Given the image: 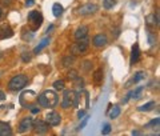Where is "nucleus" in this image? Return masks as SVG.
<instances>
[{"label":"nucleus","mask_w":160,"mask_h":136,"mask_svg":"<svg viewBox=\"0 0 160 136\" xmlns=\"http://www.w3.org/2000/svg\"><path fill=\"white\" fill-rule=\"evenodd\" d=\"M38 103L40 104V107L44 108H55L59 103V96L58 93L52 89H47L43 93H40L38 96Z\"/></svg>","instance_id":"obj_1"},{"label":"nucleus","mask_w":160,"mask_h":136,"mask_svg":"<svg viewBox=\"0 0 160 136\" xmlns=\"http://www.w3.org/2000/svg\"><path fill=\"white\" fill-rule=\"evenodd\" d=\"M19 102L24 108L29 109V108H32L33 105L38 104V95H36L35 91H31V89L23 91L19 96Z\"/></svg>","instance_id":"obj_2"},{"label":"nucleus","mask_w":160,"mask_h":136,"mask_svg":"<svg viewBox=\"0 0 160 136\" xmlns=\"http://www.w3.org/2000/svg\"><path fill=\"white\" fill-rule=\"evenodd\" d=\"M27 84H28V76L24 73H19L15 75L8 82V89L12 91V92H16V91H22Z\"/></svg>","instance_id":"obj_3"},{"label":"nucleus","mask_w":160,"mask_h":136,"mask_svg":"<svg viewBox=\"0 0 160 136\" xmlns=\"http://www.w3.org/2000/svg\"><path fill=\"white\" fill-rule=\"evenodd\" d=\"M89 47V40L87 38L84 39H79L76 43H73L71 45V55L73 56H78V55H83L84 52L88 49Z\"/></svg>","instance_id":"obj_4"},{"label":"nucleus","mask_w":160,"mask_h":136,"mask_svg":"<svg viewBox=\"0 0 160 136\" xmlns=\"http://www.w3.org/2000/svg\"><path fill=\"white\" fill-rule=\"evenodd\" d=\"M28 22H29V24H31L32 31L35 32L36 29H39L40 27H42V24H43V15L40 13L39 11H31L28 13Z\"/></svg>","instance_id":"obj_5"},{"label":"nucleus","mask_w":160,"mask_h":136,"mask_svg":"<svg viewBox=\"0 0 160 136\" xmlns=\"http://www.w3.org/2000/svg\"><path fill=\"white\" fill-rule=\"evenodd\" d=\"M64 91V89H63ZM75 99H76V92L72 89H67L64 91L63 93V100H62V105L63 108H69V107H73L75 104Z\"/></svg>","instance_id":"obj_6"},{"label":"nucleus","mask_w":160,"mask_h":136,"mask_svg":"<svg viewBox=\"0 0 160 136\" xmlns=\"http://www.w3.org/2000/svg\"><path fill=\"white\" fill-rule=\"evenodd\" d=\"M32 128L35 129V132L39 133V135H43V133H47L48 129H49V125L47 124L46 120H35L33 124H32Z\"/></svg>","instance_id":"obj_7"},{"label":"nucleus","mask_w":160,"mask_h":136,"mask_svg":"<svg viewBox=\"0 0 160 136\" xmlns=\"http://www.w3.org/2000/svg\"><path fill=\"white\" fill-rule=\"evenodd\" d=\"M98 9L99 7L96 6V4H84V6L82 7H79L78 8V13L79 15H82V16H87V15H92L95 12H98Z\"/></svg>","instance_id":"obj_8"},{"label":"nucleus","mask_w":160,"mask_h":136,"mask_svg":"<svg viewBox=\"0 0 160 136\" xmlns=\"http://www.w3.org/2000/svg\"><path fill=\"white\" fill-rule=\"evenodd\" d=\"M46 122L48 125H51V127H56V125L60 124V122H62V116L55 112V111H51V112H48L46 115Z\"/></svg>","instance_id":"obj_9"},{"label":"nucleus","mask_w":160,"mask_h":136,"mask_svg":"<svg viewBox=\"0 0 160 136\" xmlns=\"http://www.w3.org/2000/svg\"><path fill=\"white\" fill-rule=\"evenodd\" d=\"M107 43H108V38L104 33H99V35H96V36H93V39H92V44L96 48L106 47Z\"/></svg>","instance_id":"obj_10"},{"label":"nucleus","mask_w":160,"mask_h":136,"mask_svg":"<svg viewBox=\"0 0 160 136\" xmlns=\"http://www.w3.org/2000/svg\"><path fill=\"white\" fill-rule=\"evenodd\" d=\"M32 124H33V119L31 116L24 118L22 122H20V124H19V132L20 133L27 132V131H29V129L32 128Z\"/></svg>","instance_id":"obj_11"},{"label":"nucleus","mask_w":160,"mask_h":136,"mask_svg":"<svg viewBox=\"0 0 160 136\" xmlns=\"http://www.w3.org/2000/svg\"><path fill=\"white\" fill-rule=\"evenodd\" d=\"M88 36V27L87 26H80L79 28H76V31H75V38L78 40L79 39H84Z\"/></svg>","instance_id":"obj_12"},{"label":"nucleus","mask_w":160,"mask_h":136,"mask_svg":"<svg viewBox=\"0 0 160 136\" xmlns=\"http://www.w3.org/2000/svg\"><path fill=\"white\" fill-rule=\"evenodd\" d=\"M11 135H12L11 125L8 123L0 122V136H11Z\"/></svg>","instance_id":"obj_13"},{"label":"nucleus","mask_w":160,"mask_h":136,"mask_svg":"<svg viewBox=\"0 0 160 136\" xmlns=\"http://www.w3.org/2000/svg\"><path fill=\"white\" fill-rule=\"evenodd\" d=\"M140 59V49H139V45L135 44L132 47V52H131V64L133 65L135 63H138Z\"/></svg>","instance_id":"obj_14"},{"label":"nucleus","mask_w":160,"mask_h":136,"mask_svg":"<svg viewBox=\"0 0 160 136\" xmlns=\"http://www.w3.org/2000/svg\"><path fill=\"white\" fill-rule=\"evenodd\" d=\"M49 44V38H46V39H43L42 40V42H40L38 45H36V47H35V49H33V53H40V52H42L43 51V49L44 48H46L47 47V45Z\"/></svg>","instance_id":"obj_15"},{"label":"nucleus","mask_w":160,"mask_h":136,"mask_svg":"<svg viewBox=\"0 0 160 136\" xmlns=\"http://www.w3.org/2000/svg\"><path fill=\"white\" fill-rule=\"evenodd\" d=\"M63 12H64V8H63V6L60 3H55L53 6H52V13H53L55 18L62 16Z\"/></svg>","instance_id":"obj_16"},{"label":"nucleus","mask_w":160,"mask_h":136,"mask_svg":"<svg viewBox=\"0 0 160 136\" xmlns=\"http://www.w3.org/2000/svg\"><path fill=\"white\" fill-rule=\"evenodd\" d=\"M147 24L148 26H159V15L158 13H152L149 15V16H147Z\"/></svg>","instance_id":"obj_17"},{"label":"nucleus","mask_w":160,"mask_h":136,"mask_svg":"<svg viewBox=\"0 0 160 136\" xmlns=\"http://www.w3.org/2000/svg\"><path fill=\"white\" fill-rule=\"evenodd\" d=\"M12 35H13V31L8 26L0 29V39H8V38H11Z\"/></svg>","instance_id":"obj_18"},{"label":"nucleus","mask_w":160,"mask_h":136,"mask_svg":"<svg viewBox=\"0 0 160 136\" xmlns=\"http://www.w3.org/2000/svg\"><path fill=\"white\" fill-rule=\"evenodd\" d=\"M120 107L119 105H111L109 107V112H108V115H109V119H116L119 115H120Z\"/></svg>","instance_id":"obj_19"},{"label":"nucleus","mask_w":160,"mask_h":136,"mask_svg":"<svg viewBox=\"0 0 160 136\" xmlns=\"http://www.w3.org/2000/svg\"><path fill=\"white\" fill-rule=\"evenodd\" d=\"M75 60H76V56H73V55H68V56H64L63 58V65L64 67H67V68H69L71 65L75 63Z\"/></svg>","instance_id":"obj_20"},{"label":"nucleus","mask_w":160,"mask_h":136,"mask_svg":"<svg viewBox=\"0 0 160 136\" xmlns=\"http://www.w3.org/2000/svg\"><path fill=\"white\" fill-rule=\"evenodd\" d=\"M102 82H103V71L102 69H98V71L93 73V83L96 85H100Z\"/></svg>","instance_id":"obj_21"},{"label":"nucleus","mask_w":160,"mask_h":136,"mask_svg":"<svg viewBox=\"0 0 160 136\" xmlns=\"http://www.w3.org/2000/svg\"><path fill=\"white\" fill-rule=\"evenodd\" d=\"M153 107H155V102H148V103H146V104L140 105L138 109L140 111V112H148V111L153 109Z\"/></svg>","instance_id":"obj_22"},{"label":"nucleus","mask_w":160,"mask_h":136,"mask_svg":"<svg viewBox=\"0 0 160 136\" xmlns=\"http://www.w3.org/2000/svg\"><path fill=\"white\" fill-rule=\"evenodd\" d=\"M116 6V0H103V7L106 9H112Z\"/></svg>","instance_id":"obj_23"},{"label":"nucleus","mask_w":160,"mask_h":136,"mask_svg":"<svg viewBox=\"0 0 160 136\" xmlns=\"http://www.w3.org/2000/svg\"><path fill=\"white\" fill-rule=\"evenodd\" d=\"M144 78H146V73H144L143 71H139V72L135 73V76H133V79H132V82H133V83H139V82H142Z\"/></svg>","instance_id":"obj_24"},{"label":"nucleus","mask_w":160,"mask_h":136,"mask_svg":"<svg viewBox=\"0 0 160 136\" xmlns=\"http://www.w3.org/2000/svg\"><path fill=\"white\" fill-rule=\"evenodd\" d=\"M53 88L56 91H63L64 88H66V84H64L63 80H56V82H53Z\"/></svg>","instance_id":"obj_25"},{"label":"nucleus","mask_w":160,"mask_h":136,"mask_svg":"<svg viewBox=\"0 0 160 136\" xmlns=\"http://www.w3.org/2000/svg\"><path fill=\"white\" fill-rule=\"evenodd\" d=\"M142 92H143V87H138L136 89L131 91V98L132 99H139L140 95H142Z\"/></svg>","instance_id":"obj_26"},{"label":"nucleus","mask_w":160,"mask_h":136,"mask_svg":"<svg viewBox=\"0 0 160 136\" xmlns=\"http://www.w3.org/2000/svg\"><path fill=\"white\" fill-rule=\"evenodd\" d=\"M67 76H68L69 80H75V79L79 76V72L76 71V69H69L68 73H67Z\"/></svg>","instance_id":"obj_27"},{"label":"nucleus","mask_w":160,"mask_h":136,"mask_svg":"<svg viewBox=\"0 0 160 136\" xmlns=\"http://www.w3.org/2000/svg\"><path fill=\"white\" fill-rule=\"evenodd\" d=\"M31 59H32V56H31V52H23V53H22V60H23L24 63L31 62Z\"/></svg>","instance_id":"obj_28"},{"label":"nucleus","mask_w":160,"mask_h":136,"mask_svg":"<svg viewBox=\"0 0 160 136\" xmlns=\"http://www.w3.org/2000/svg\"><path fill=\"white\" fill-rule=\"evenodd\" d=\"M147 36H148V43L151 44V45H153L155 42H156V38L153 36V33L151 31H147Z\"/></svg>","instance_id":"obj_29"},{"label":"nucleus","mask_w":160,"mask_h":136,"mask_svg":"<svg viewBox=\"0 0 160 136\" xmlns=\"http://www.w3.org/2000/svg\"><path fill=\"white\" fill-rule=\"evenodd\" d=\"M109 132H111V125H109V124H104V127L102 129V133L103 135H108Z\"/></svg>","instance_id":"obj_30"},{"label":"nucleus","mask_w":160,"mask_h":136,"mask_svg":"<svg viewBox=\"0 0 160 136\" xmlns=\"http://www.w3.org/2000/svg\"><path fill=\"white\" fill-rule=\"evenodd\" d=\"M159 122H160V119L159 118H156V119H153V120H151L146 127H152V125H159Z\"/></svg>","instance_id":"obj_31"},{"label":"nucleus","mask_w":160,"mask_h":136,"mask_svg":"<svg viewBox=\"0 0 160 136\" xmlns=\"http://www.w3.org/2000/svg\"><path fill=\"white\" fill-rule=\"evenodd\" d=\"M87 122H88V116H84V118H83V122L80 123V125H79V128H78V129H83L84 127H86Z\"/></svg>","instance_id":"obj_32"},{"label":"nucleus","mask_w":160,"mask_h":136,"mask_svg":"<svg viewBox=\"0 0 160 136\" xmlns=\"http://www.w3.org/2000/svg\"><path fill=\"white\" fill-rule=\"evenodd\" d=\"M83 68L86 69V71H89V69L92 68V63L91 62H84L83 63Z\"/></svg>","instance_id":"obj_33"},{"label":"nucleus","mask_w":160,"mask_h":136,"mask_svg":"<svg viewBox=\"0 0 160 136\" xmlns=\"http://www.w3.org/2000/svg\"><path fill=\"white\" fill-rule=\"evenodd\" d=\"M4 100H6V93H4L3 91L0 89V103H3ZM3 107H4V105H3V104H0V108H3Z\"/></svg>","instance_id":"obj_34"},{"label":"nucleus","mask_w":160,"mask_h":136,"mask_svg":"<svg viewBox=\"0 0 160 136\" xmlns=\"http://www.w3.org/2000/svg\"><path fill=\"white\" fill-rule=\"evenodd\" d=\"M84 116H86V111H84V109H80L79 112H78V118H79V119H83Z\"/></svg>","instance_id":"obj_35"},{"label":"nucleus","mask_w":160,"mask_h":136,"mask_svg":"<svg viewBox=\"0 0 160 136\" xmlns=\"http://www.w3.org/2000/svg\"><path fill=\"white\" fill-rule=\"evenodd\" d=\"M12 2H13V0H0V3H2L3 6H6V7L9 6V4H11Z\"/></svg>","instance_id":"obj_36"},{"label":"nucleus","mask_w":160,"mask_h":136,"mask_svg":"<svg viewBox=\"0 0 160 136\" xmlns=\"http://www.w3.org/2000/svg\"><path fill=\"white\" fill-rule=\"evenodd\" d=\"M29 109H31V112H32V113H39V112H40V109L36 107V105H33V107H32V108H29Z\"/></svg>","instance_id":"obj_37"},{"label":"nucleus","mask_w":160,"mask_h":136,"mask_svg":"<svg viewBox=\"0 0 160 136\" xmlns=\"http://www.w3.org/2000/svg\"><path fill=\"white\" fill-rule=\"evenodd\" d=\"M35 4V0H26V6L27 7H32Z\"/></svg>","instance_id":"obj_38"},{"label":"nucleus","mask_w":160,"mask_h":136,"mask_svg":"<svg viewBox=\"0 0 160 136\" xmlns=\"http://www.w3.org/2000/svg\"><path fill=\"white\" fill-rule=\"evenodd\" d=\"M129 99H131V92H128V93H127V96H126V98H124V99H123V104H126V103L128 102V100H129Z\"/></svg>","instance_id":"obj_39"},{"label":"nucleus","mask_w":160,"mask_h":136,"mask_svg":"<svg viewBox=\"0 0 160 136\" xmlns=\"http://www.w3.org/2000/svg\"><path fill=\"white\" fill-rule=\"evenodd\" d=\"M52 29H53V24H51V26H49V27L47 28V33H48V32H51Z\"/></svg>","instance_id":"obj_40"},{"label":"nucleus","mask_w":160,"mask_h":136,"mask_svg":"<svg viewBox=\"0 0 160 136\" xmlns=\"http://www.w3.org/2000/svg\"><path fill=\"white\" fill-rule=\"evenodd\" d=\"M132 135H140V131H132Z\"/></svg>","instance_id":"obj_41"},{"label":"nucleus","mask_w":160,"mask_h":136,"mask_svg":"<svg viewBox=\"0 0 160 136\" xmlns=\"http://www.w3.org/2000/svg\"><path fill=\"white\" fill-rule=\"evenodd\" d=\"M2 15H3V11H2V8H0V18H2Z\"/></svg>","instance_id":"obj_42"}]
</instances>
